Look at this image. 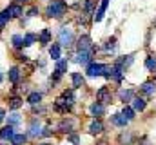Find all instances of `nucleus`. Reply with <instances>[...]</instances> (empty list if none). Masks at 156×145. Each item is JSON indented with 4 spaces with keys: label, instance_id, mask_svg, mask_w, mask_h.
<instances>
[{
    "label": "nucleus",
    "instance_id": "f257e3e1",
    "mask_svg": "<svg viewBox=\"0 0 156 145\" xmlns=\"http://www.w3.org/2000/svg\"><path fill=\"white\" fill-rule=\"evenodd\" d=\"M66 11H67V4L64 0H53L45 9L47 16H51V18H62L66 15Z\"/></svg>",
    "mask_w": 156,
    "mask_h": 145
},
{
    "label": "nucleus",
    "instance_id": "f03ea898",
    "mask_svg": "<svg viewBox=\"0 0 156 145\" xmlns=\"http://www.w3.org/2000/svg\"><path fill=\"white\" fill-rule=\"evenodd\" d=\"M58 40H60V44H62V45L69 47V45L73 44V40H75L73 31H71L69 27H62V29H60V35H58Z\"/></svg>",
    "mask_w": 156,
    "mask_h": 145
},
{
    "label": "nucleus",
    "instance_id": "7ed1b4c3",
    "mask_svg": "<svg viewBox=\"0 0 156 145\" xmlns=\"http://www.w3.org/2000/svg\"><path fill=\"white\" fill-rule=\"evenodd\" d=\"M78 53H82V51H93V40H91V36L89 35H82L78 38Z\"/></svg>",
    "mask_w": 156,
    "mask_h": 145
},
{
    "label": "nucleus",
    "instance_id": "20e7f679",
    "mask_svg": "<svg viewBox=\"0 0 156 145\" xmlns=\"http://www.w3.org/2000/svg\"><path fill=\"white\" fill-rule=\"evenodd\" d=\"M111 100H113V96H111V91H109V87H100L98 89V93H96V102H100V104H111Z\"/></svg>",
    "mask_w": 156,
    "mask_h": 145
},
{
    "label": "nucleus",
    "instance_id": "39448f33",
    "mask_svg": "<svg viewBox=\"0 0 156 145\" xmlns=\"http://www.w3.org/2000/svg\"><path fill=\"white\" fill-rule=\"evenodd\" d=\"M105 71H107V65H104V64H91L85 72L89 76H104Z\"/></svg>",
    "mask_w": 156,
    "mask_h": 145
},
{
    "label": "nucleus",
    "instance_id": "423d86ee",
    "mask_svg": "<svg viewBox=\"0 0 156 145\" xmlns=\"http://www.w3.org/2000/svg\"><path fill=\"white\" fill-rule=\"evenodd\" d=\"M107 5H109V0H100L98 9L94 11V20H96V22H100V20L104 18V15H105V11H107Z\"/></svg>",
    "mask_w": 156,
    "mask_h": 145
},
{
    "label": "nucleus",
    "instance_id": "0eeeda50",
    "mask_svg": "<svg viewBox=\"0 0 156 145\" xmlns=\"http://www.w3.org/2000/svg\"><path fill=\"white\" fill-rule=\"evenodd\" d=\"M73 127H75V122H73L71 118H66V120H62V122L58 123V131L67 133V134H71V133H73Z\"/></svg>",
    "mask_w": 156,
    "mask_h": 145
},
{
    "label": "nucleus",
    "instance_id": "6e6552de",
    "mask_svg": "<svg viewBox=\"0 0 156 145\" xmlns=\"http://www.w3.org/2000/svg\"><path fill=\"white\" fill-rule=\"evenodd\" d=\"M133 60H134V55H127V56H120L116 62H115V65H118L120 69H123L125 71V67H129L131 64H133Z\"/></svg>",
    "mask_w": 156,
    "mask_h": 145
},
{
    "label": "nucleus",
    "instance_id": "1a4fd4ad",
    "mask_svg": "<svg viewBox=\"0 0 156 145\" xmlns=\"http://www.w3.org/2000/svg\"><path fill=\"white\" fill-rule=\"evenodd\" d=\"M71 107H73V105H71L66 98H62V96L55 102V111H58V112H67Z\"/></svg>",
    "mask_w": 156,
    "mask_h": 145
},
{
    "label": "nucleus",
    "instance_id": "9d476101",
    "mask_svg": "<svg viewBox=\"0 0 156 145\" xmlns=\"http://www.w3.org/2000/svg\"><path fill=\"white\" fill-rule=\"evenodd\" d=\"M7 13L11 15V18H18V16L24 15V9H22V5H20L18 2H15V4H11V5L7 7Z\"/></svg>",
    "mask_w": 156,
    "mask_h": 145
},
{
    "label": "nucleus",
    "instance_id": "9b49d317",
    "mask_svg": "<svg viewBox=\"0 0 156 145\" xmlns=\"http://www.w3.org/2000/svg\"><path fill=\"white\" fill-rule=\"evenodd\" d=\"M133 140H134V136H133L131 131H123V133L118 136V143L120 145H133Z\"/></svg>",
    "mask_w": 156,
    "mask_h": 145
},
{
    "label": "nucleus",
    "instance_id": "f8f14e48",
    "mask_svg": "<svg viewBox=\"0 0 156 145\" xmlns=\"http://www.w3.org/2000/svg\"><path fill=\"white\" fill-rule=\"evenodd\" d=\"M140 91L145 94V96H153L156 91V85L154 82H145V83H142V87H140Z\"/></svg>",
    "mask_w": 156,
    "mask_h": 145
},
{
    "label": "nucleus",
    "instance_id": "ddd939ff",
    "mask_svg": "<svg viewBox=\"0 0 156 145\" xmlns=\"http://www.w3.org/2000/svg\"><path fill=\"white\" fill-rule=\"evenodd\" d=\"M133 98H134V91H133V89H122V91H120V100H122L123 104L133 102Z\"/></svg>",
    "mask_w": 156,
    "mask_h": 145
},
{
    "label": "nucleus",
    "instance_id": "4468645a",
    "mask_svg": "<svg viewBox=\"0 0 156 145\" xmlns=\"http://www.w3.org/2000/svg\"><path fill=\"white\" fill-rule=\"evenodd\" d=\"M89 111H91V114H93L94 118H100V116H104V111H105V109H104V104L94 102V104L91 105V109H89Z\"/></svg>",
    "mask_w": 156,
    "mask_h": 145
},
{
    "label": "nucleus",
    "instance_id": "2eb2a0df",
    "mask_svg": "<svg viewBox=\"0 0 156 145\" xmlns=\"http://www.w3.org/2000/svg\"><path fill=\"white\" fill-rule=\"evenodd\" d=\"M89 133L91 134H102L104 133V123L100 120H94L91 125H89Z\"/></svg>",
    "mask_w": 156,
    "mask_h": 145
},
{
    "label": "nucleus",
    "instance_id": "dca6fc26",
    "mask_svg": "<svg viewBox=\"0 0 156 145\" xmlns=\"http://www.w3.org/2000/svg\"><path fill=\"white\" fill-rule=\"evenodd\" d=\"M29 136H33V138L42 136V127H40L38 120H33V122H31V127H29Z\"/></svg>",
    "mask_w": 156,
    "mask_h": 145
},
{
    "label": "nucleus",
    "instance_id": "f3484780",
    "mask_svg": "<svg viewBox=\"0 0 156 145\" xmlns=\"http://www.w3.org/2000/svg\"><path fill=\"white\" fill-rule=\"evenodd\" d=\"M91 56H93V51H82V53H78L76 62L78 64H82V65H85V64H89Z\"/></svg>",
    "mask_w": 156,
    "mask_h": 145
},
{
    "label": "nucleus",
    "instance_id": "a211bd4d",
    "mask_svg": "<svg viewBox=\"0 0 156 145\" xmlns=\"http://www.w3.org/2000/svg\"><path fill=\"white\" fill-rule=\"evenodd\" d=\"M71 82H73V89L82 87V85H83V76H82V72H73V74H71Z\"/></svg>",
    "mask_w": 156,
    "mask_h": 145
},
{
    "label": "nucleus",
    "instance_id": "6ab92c4d",
    "mask_svg": "<svg viewBox=\"0 0 156 145\" xmlns=\"http://www.w3.org/2000/svg\"><path fill=\"white\" fill-rule=\"evenodd\" d=\"M13 134H15L13 125H7V127H4V129L0 131V140H11V138H13Z\"/></svg>",
    "mask_w": 156,
    "mask_h": 145
},
{
    "label": "nucleus",
    "instance_id": "aec40b11",
    "mask_svg": "<svg viewBox=\"0 0 156 145\" xmlns=\"http://www.w3.org/2000/svg\"><path fill=\"white\" fill-rule=\"evenodd\" d=\"M145 107H147V102H145L144 98H140V96H138V98H133V109H134V111H140V112H142Z\"/></svg>",
    "mask_w": 156,
    "mask_h": 145
},
{
    "label": "nucleus",
    "instance_id": "412c9836",
    "mask_svg": "<svg viewBox=\"0 0 156 145\" xmlns=\"http://www.w3.org/2000/svg\"><path fill=\"white\" fill-rule=\"evenodd\" d=\"M111 122H113L116 127H125V125L129 123V120H125L122 114H113V116H111Z\"/></svg>",
    "mask_w": 156,
    "mask_h": 145
},
{
    "label": "nucleus",
    "instance_id": "4be33fe9",
    "mask_svg": "<svg viewBox=\"0 0 156 145\" xmlns=\"http://www.w3.org/2000/svg\"><path fill=\"white\" fill-rule=\"evenodd\" d=\"M67 64H69L67 60H56V67H55V72L62 76L64 72L67 71Z\"/></svg>",
    "mask_w": 156,
    "mask_h": 145
},
{
    "label": "nucleus",
    "instance_id": "5701e85b",
    "mask_svg": "<svg viewBox=\"0 0 156 145\" xmlns=\"http://www.w3.org/2000/svg\"><path fill=\"white\" fill-rule=\"evenodd\" d=\"M7 78H9L11 83H16V82L20 80V69H18V67H11V69H9V74H7Z\"/></svg>",
    "mask_w": 156,
    "mask_h": 145
},
{
    "label": "nucleus",
    "instance_id": "b1692460",
    "mask_svg": "<svg viewBox=\"0 0 156 145\" xmlns=\"http://www.w3.org/2000/svg\"><path fill=\"white\" fill-rule=\"evenodd\" d=\"M134 112H136V111L133 107H129V105H123V109H122V116H123L125 120H129V122L134 118Z\"/></svg>",
    "mask_w": 156,
    "mask_h": 145
},
{
    "label": "nucleus",
    "instance_id": "393cba45",
    "mask_svg": "<svg viewBox=\"0 0 156 145\" xmlns=\"http://www.w3.org/2000/svg\"><path fill=\"white\" fill-rule=\"evenodd\" d=\"M20 122H22V118H20L18 112H11V114L7 116V123L13 125V127H15V125H20Z\"/></svg>",
    "mask_w": 156,
    "mask_h": 145
},
{
    "label": "nucleus",
    "instance_id": "a878e982",
    "mask_svg": "<svg viewBox=\"0 0 156 145\" xmlns=\"http://www.w3.org/2000/svg\"><path fill=\"white\" fill-rule=\"evenodd\" d=\"M26 142H27L26 134H13V138H11V145H24Z\"/></svg>",
    "mask_w": 156,
    "mask_h": 145
},
{
    "label": "nucleus",
    "instance_id": "bb28decb",
    "mask_svg": "<svg viewBox=\"0 0 156 145\" xmlns=\"http://www.w3.org/2000/svg\"><path fill=\"white\" fill-rule=\"evenodd\" d=\"M38 40H40V44H42V45H47V44L51 42V31H49V29H44V31L40 33Z\"/></svg>",
    "mask_w": 156,
    "mask_h": 145
},
{
    "label": "nucleus",
    "instance_id": "cd10ccee",
    "mask_svg": "<svg viewBox=\"0 0 156 145\" xmlns=\"http://www.w3.org/2000/svg\"><path fill=\"white\" fill-rule=\"evenodd\" d=\"M49 56H51L53 60H60V45H58V44H53V45H51Z\"/></svg>",
    "mask_w": 156,
    "mask_h": 145
},
{
    "label": "nucleus",
    "instance_id": "c85d7f7f",
    "mask_svg": "<svg viewBox=\"0 0 156 145\" xmlns=\"http://www.w3.org/2000/svg\"><path fill=\"white\" fill-rule=\"evenodd\" d=\"M27 102L31 104V105H37L42 102V93H31L29 96H27Z\"/></svg>",
    "mask_w": 156,
    "mask_h": 145
},
{
    "label": "nucleus",
    "instance_id": "c756f323",
    "mask_svg": "<svg viewBox=\"0 0 156 145\" xmlns=\"http://www.w3.org/2000/svg\"><path fill=\"white\" fill-rule=\"evenodd\" d=\"M9 18H11V15L7 13V9H5V11H0V29L5 27V24L9 22Z\"/></svg>",
    "mask_w": 156,
    "mask_h": 145
},
{
    "label": "nucleus",
    "instance_id": "7c9ffc66",
    "mask_svg": "<svg viewBox=\"0 0 156 145\" xmlns=\"http://www.w3.org/2000/svg\"><path fill=\"white\" fill-rule=\"evenodd\" d=\"M11 42H13V47H15V49H20V47L24 45V38H22L20 35H13Z\"/></svg>",
    "mask_w": 156,
    "mask_h": 145
},
{
    "label": "nucleus",
    "instance_id": "2f4dec72",
    "mask_svg": "<svg viewBox=\"0 0 156 145\" xmlns=\"http://www.w3.org/2000/svg\"><path fill=\"white\" fill-rule=\"evenodd\" d=\"M145 67H147L149 71H156V58L147 56V58H145Z\"/></svg>",
    "mask_w": 156,
    "mask_h": 145
},
{
    "label": "nucleus",
    "instance_id": "473e14b6",
    "mask_svg": "<svg viewBox=\"0 0 156 145\" xmlns=\"http://www.w3.org/2000/svg\"><path fill=\"white\" fill-rule=\"evenodd\" d=\"M20 105H22V98L15 96V98H11V100H9V109H18Z\"/></svg>",
    "mask_w": 156,
    "mask_h": 145
},
{
    "label": "nucleus",
    "instance_id": "72a5a7b5",
    "mask_svg": "<svg viewBox=\"0 0 156 145\" xmlns=\"http://www.w3.org/2000/svg\"><path fill=\"white\" fill-rule=\"evenodd\" d=\"M104 49H105V51H115V49H116V38H115V36H113V38H109Z\"/></svg>",
    "mask_w": 156,
    "mask_h": 145
},
{
    "label": "nucleus",
    "instance_id": "f704fd0d",
    "mask_svg": "<svg viewBox=\"0 0 156 145\" xmlns=\"http://www.w3.org/2000/svg\"><path fill=\"white\" fill-rule=\"evenodd\" d=\"M35 40H37V36L33 35V33H27V35L24 36V45H33Z\"/></svg>",
    "mask_w": 156,
    "mask_h": 145
},
{
    "label": "nucleus",
    "instance_id": "c9c22d12",
    "mask_svg": "<svg viewBox=\"0 0 156 145\" xmlns=\"http://www.w3.org/2000/svg\"><path fill=\"white\" fill-rule=\"evenodd\" d=\"M62 98H66L71 105L75 104V94H73V91H64V93H62Z\"/></svg>",
    "mask_w": 156,
    "mask_h": 145
},
{
    "label": "nucleus",
    "instance_id": "e433bc0d",
    "mask_svg": "<svg viewBox=\"0 0 156 145\" xmlns=\"http://www.w3.org/2000/svg\"><path fill=\"white\" fill-rule=\"evenodd\" d=\"M93 11V0H85V7H83V13L85 15H91Z\"/></svg>",
    "mask_w": 156,
    "mask_h": 145
},
{
    "label": "nucleus",
    "instance_id": "4c0bfd02",
    "mask_svg": "<svg viewBox=\"0 0 156 145\" xmlns=\"http://www.w3.org/2000/svg\"><path fill=\"white\" fill-rule=\"evenodd\" d=\"M69 142L73 145H80V138H78L76 134H71V136H69Z\"/></svg>",
    "mask_w": 156,
    "mask_h": 145
},
{
    "label": "nucleus",
    "instance_id": "58836bf2",
    "mask_svg": "<svg viewBox=\"0 0 156 145\" xmlns=\"http://www.w3.org/2000/svg\"><path fill=\"white\" fill-rule=\"evenodd\" d=\"M27 15H29V16H37V15H38V7H31V9L27 11Z\"/></svg>",
    "mask_w": 156,
    "mask_h": 145
},
{
    "label": "nucleus",
    "instance_id": "ea45409f",
    "mask_svg": "<svg viewBox=\"0 0 156 145\" xmlns=\"http://www.w3.org/2000/svg\"><path fill=\"white\" fill-rule=\"evenodd\" d=\"M4 114H5V112H4V109H0V122H2V120H4V118H5V116H4Z\"/></svg>",
    "mask_w": 156,
    "mask_h": 145
},
{
    "label": "nucleus",
    "instance_id": "a19ab883",
    "mask_svg": "<svg viewBox=\"0 0 156 145\" xmlns=\"http://www.w3.org/2000/svg\"><path fill=\"white\" fill-rule=\"evenodd\" d=\"M22 2H29V0H18V4H22Z\"/></svg>",
    "mask_w": 156,
    "mask_h": 145
},
{
    "label": "nucleus",
    "instance_id": "79ce46f5",
    "mask_svg": "<svg viewBox=\"0 0 156 145\" xmlns=\"http://www.w3.org/2000/svg\"><path fill=\"white\" fill-rule=\"evenodd\" d=\"M98 145H107V143H105V142H102V143H98Z\"/></svg>",
    "mask_w": 156,
    "mask_h": 145
},
{
    "label": "nucleus",
    "instance_id": "37998d69",
    "mask_svg": "<svg viewBox=\"0 0 156 145\" xmlns=\"http://www.w3.org/2000/svg\"><path fill=\"white\" fill-rule=\"evenodd\" d=\"M0 82H2V72H0Z\"/></svg>",
    "mask_w": 156,
    "mask_h": 145
},
{
    "label": "nucleus",
    "instance_id": "c03bdc74",
    "mask_svg": "<svg viewBox=\"0 0 156 145\" xmlns=\"http://www.w3.org/2000/svg\"><path fill=\"white\" fill-rule=\"evenodd\" d=\"M42 145H49V143H42Z\"/></svg>",
    "mask_w": 156,
    "mask_h": 145
}]
</instances>
